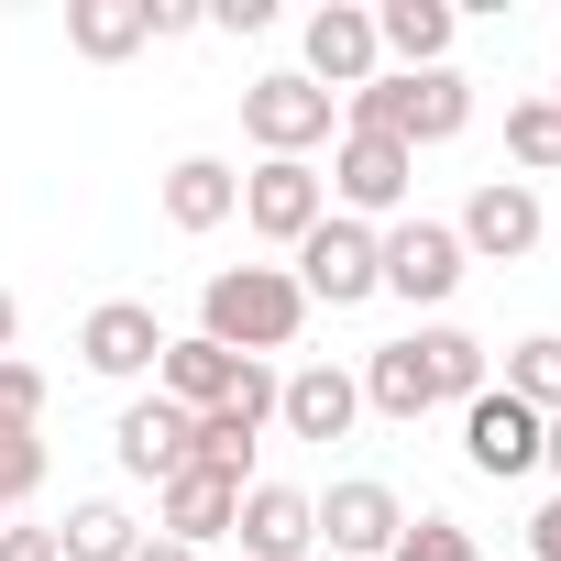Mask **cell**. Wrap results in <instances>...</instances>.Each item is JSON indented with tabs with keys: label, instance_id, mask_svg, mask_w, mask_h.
I'll use <instances>...</instances> for the list:
<instances>
[{
	"label": "cell",
	"instance_id": "cell-1",
	"mask_svg": "<svg viewBox=\"0 0 561 561\" xmlns=\"http://www.w3.org/2000/svg\"><path fill=\"white\" fill-rule=\"evenodd\" d=\"M198 331L253 364V353H287V342L309 331V298H298L287 264H220L209 287H198Z\"/></svg>",
	"mask_w": 561,
	"mask_h": 561
},
{
	"label": "cell",
	"instance_id": "cell-2",
	"mask_svg": "<svg viewBox=\"0 0 561 561\" xmlns=\"http://www.w3.org/2000/svg\"><path fill=\"white\" fill-rule=\"evenodd\" d=\"M462 122H473V78H462V67H419V78L386 67V78H364V89L342 100V133H397L408 154H419V144H451Z\"/></svg>",
	"mask_w": 561,
	"mask_h": 561
},
{
	"label": "cell",
	"instance_id": "cell-3",
	"mask_svg": "<svg viewBox=\"0 0 561 561\" xmlns=\"http://www.w3.org/2000/svg\"><path fill=\"white\" fill-rule=\"evenodd\" d=\"M287 275H298V298L309 309H364V298H386V253H375V220H320L298 253H287Z\"/></svg>",
	"mask_w": 561,
	"mask_h": 561
},
{
	"label": "cell",
	"instance_id": "cell-4",
	"mask_svg": "<svg viewBox=\"0 0 561 561\" xmlns=\"http://www.w3.org/2000/svg\"><path fill=\"white\" fill-rule=\"evenodd\" d=\"M462 264H528L539 253V231H550V209H539V187L528 176H484L473 198H462Z\"/></svg>",
	"mask_w": 561,
	"mask_h": 561
},
{
	"label": "cell",
	"instance_id": "cell-5",
	"mask_svg": "<svg viewBox=\"0 0 561 561\" xmlns=\"http://www.w3.org/2000/svg\"><path fill=\"white\" fill-rule=\"evenodd\" d=\"M320 220H331V187H320V165H298V154H264V165L242 176V231H264L275 253H298Z\"/></svg>",
	"mask_w": 561,
	"mask_h": 561
},
{
	"label": "cell",
	"instance_id": "cell-6",
	"mask_svg": "<svg viewBox=\"0 0 561 561\" xmlns=\"http://www.w3.org/2000/svg\"><path fill=\"white\" fill-rule=\"evenodd\" d=\"M331 111H342V100H331V89H309L298 67H275V78H253V89H242V133H253L264 154H298V165L331 144Z\"/></svg>",
	"mask_w": 561,
	"mask_h": 561
},
{
	"label": "cell",
	"instance_id": "cell-7",
	"mask_svg": "<svg viewBox=\"0 0 561 561\" xmlns=\"http://www.w3.org/2000/svg\"><path fill=\"white\" fill-rule=\"evenodd\" d=\"M320 187L342 198V220H386V209H408L419 154H408L397 133H342V154H331V176H320Z\"/></svg>",
	"mask_w": 561,
	"mask_h": 561
},
{
	"label": "cell",
	"instance_id": "cell-8",
	"mask_svg": "<svg viewBox=\"0 0 561 561\" xmlns=\"http://www.w3.org/2000/svg\"><path fill=\"white\" fill-rule=\"evenodd\" d=\"M275 430V375L264 364H242V386L220 397V408H198L187 419V462H209V473H231L242 484V462H253V440Z\"/></svg>",
	"mask_w": 561,
	"mask_h": 561
},
{
	"label": "cell",
	"instance_id": "cell-9",
	"mask_svg": "<svg viewBox=\"0 0 561 561\" xmlns=\"http://www.w3.org/2000/svg\"><path fill=\"white\" fill-rule=\"evenodd\" d=\"M375 253H386V298H408V309H440L462 287V231L451 220H397V231H375Z\"/></svg>",
	"mask_w": 561,
	"mask_h": 561
},
{
	"label": "cell",
	"instance_id": "cell-10",
	"mask_svg": "<svg viewBox=\"0 0 561 561\" xmlns=\"http://www.w3.org/2000/svg\"><path fill=\"white\" fill-rule=\"evenodd\" d=\"M539 408H517L506 386H484L473 408H462V462L484 473V484H517V473H539Z\"/></svg>",
	"mask_w": 561,
	"mask_h": 561
},
{
	"label": "cell",
	"instance_id": "cell-11",
	"mask_svg": "<svg viewBox=\"0 0 561 561\" xmlns=\"http://www.w3.org/2000/svg\"><path fill=\"white\" fill-rule=\"evenodd\" d=\"M320 506V550H342V561H386L397 550V528H408V506H397V484H375V473H342L331 495H309Z\"/></svg>",
	"mask_w": 561,
	"mask_h": 561
},
{
	"label": "cell",
	"instance_id": "cell-12",
	"mask_svg": "<svg viewBox=\"0 0 561 561\" xmlns=\"http://www.w3.org/2000/svg\"><path fill=\"white\" fill-rule=\"evenodd\" d=\"M309 89H331V100H353L364 78H386V45H375V12L364 0H331V12H309V67H298Z\"/></svg>",
	"mask_w": 561,
	"mask_h": 561
},
{
	"label": "cell",
	"instance_id": "cell-13",
	"mask_svg": "<svg viewBox=\"0 0 561 561\" xmlns=\"http://www.w3.org/2000/svg\"><path fill=\"white\" fill-rule=\"evenodd\" d=\"M154 353H165V320H154L144 298H100V309L78 320V364H89V375H111V386L154 375Z\"/></svg>",
	"mask_w": 561,
	"mask_h": 561
},
{
	"label": "cell",
	"instance_id": "cell-14",
	"mask_svg": "<svg viewBox=\"0 0 561 561\" xmlns=\"http://www.w3.org/2000/svg\"><path fill=\"white\" fill-rule=\"evenodd\" d=\"M231 517H242V484H231V473H209V462H187L176 484H154V539H176V550L231 539Z\"/></svg>",
	"mask_w": 561,
	"mask_h": 561
},
{
	"label": "cell",
	"instance_id": "cell-15",
	"mask_svg": "<svg viewBox=\"0 0 561 561\" xmlns=\"http://www.w3.org/2000/svg\"><path fill=\"white\" fill-rule=\"evenodd\" d=\"M242 561H309L320 550V506L298 484H242V517H231Z\"/></svg>",
	"mask_w": 561,
	"mask_h": 561
},
{
	"label": "cell",
	"instance_id": "cell-16",
	"mask_svg": "<svg viewBox=\"0 0 561 561\" xmlns=\"http://www.w3.org/2000/svg\"><path fill=\"white\" fill-rule=\"evenodd\" d=\"M275 419H287V440H353L364 386L342 364H298V375H275Z\"/></svg>",
	"mask_w": 561,
	"mask_h": 561
},
{
	"label": "cell",
	"instance_id": "cell-17",
	"mask_svg": "<svg viewBox=\"0 0 561 561\" xmlns=\"http://www.w3.org/2000/svg\"><path fill=\"white\" fill-rule=\"evenodd\" d=\"M231 386H242V353H220L209 331H165V353H154V397H165V408L198 419V408H220Z\"/></svg>",
	"mask_w": 561,
	"mask_h": 561
},
{
	"label": "cell",
	"instance_id": "cell-18",
	"mask_svg": "<svg viewBox=\"0 0 561 561\" xmlns=\"http://www.w3.org/2000/svg\"><path fill=\"white\" fill-rule=\"evenodd\" d=\"M111 451H122V473H144V484H176V473H187V408H165V397H133V408H122V430H111Z\"/></svg>",
	"mask_w": 561,
	"mask_h": 561
},
{
	"label": "cell",
	"instance_id": "cell-19",
	"mask_svg": "<svg viewBox=\"0 0 561 561\" xmlns=\"http://www.w3.org/2000/svg\"><path fill=\"white\" fill-rule=\"evenodd\" d=\"M451 34H462V12H451V0H386V12H375V45L397 56V78L451 67Z\"/></svg>",
	"mask_w": 561,
	"mask_h": 561
},
{
	"label": "cell",
	"instance_id": "cell-20",
	"mask_svg": "<svg viewBox=\"0 0 561 561\" xmlns=\"http://www.w3.org/2000/svg\"><path fill=\"white\" fill-rule=\"evenodd\" d=\"M231 209H242V176H231L220 154H176V165H165V220H176V231H220Z\"/></svg>",
	"mask_w": 561,
	"mask_h": 561
},
{
	"label": "cell",
	"instance_id": "cell-21",
	"mask_svg": "<svg viewBox=\"0 0 561 561\" xmlns=\"http://www.w3.org/2000/svg\"><path fill=\"white\" fill-rule=\"evenodd\" d=\"M353 386H364V408H375V419H430V408H440V386H430V353H419V331H408V342H386V353H375V364H364Z\"/></svg>",
	"mask_w": 561,
	"mask_h": 561
},
{
	"label": "cell",
	"instance_id": "cell-22",
	"mask_svg": "<svg viewBox=\"0 0 561 561\" xmlns=\"http://www.w3.org/2000/svg\"><path fill=\"white\" fill-rule=\"evenodd\" d=\"M56 550H67V561H133V550H144V528H133V506H122V495H78V506H67V528H56Z\"/></svg>",
	"mask_w": 561,
	"mask_h": 561
},
{
	"label": "cell",
	"instance_id": "cell-23",
	"mask_svg": "<svg viewBox=\"0 0 561 561\" xmlns=\"http://www.w3.org/2000/svg\"><path fill=\"white\" fill-rule=\"evenodd\" d=\"M67 45H78L89 67H122L133 45H154V34H144V0H67Z\"/></svg>",
	"mask_w": 561,
	"mask_h": 561
},
{
	"label": "cell",
	"instance_id": "cell-24",
	"mask_svg": "<svg viewBox=\"0 0 561 561\" xmlns=\"http://www.w3.org/2000/svg\"><path fill=\"white\" fill-rule=\"evenodd\" d=\"M419 353H430V386H440V408H473V397L495 386V375H484V342H473V331H451V320H440V331H419Z\"/></svg>",
	"mask_w": 561,
	"mask_h": 561
},
{
	"label": "cell",
	"instance_id": "cell-25",
	"mask_svg": "<svg viewBox=\"0 0 561 561\" xmlns=\"http://www.w3.org/2000/svg\"><path fill=\"white\" fill-rule=\"evenodd\" d=\"M506 165L517 176H561V100H506Z\"/></svg>",
	"mask_w": 561,
	"mask_h": 561
},
{
	"label": "cell",
	"instance_id": "cell-26",
	"mask_svg": "<svg viewBox=\"0 0 561 561\" xmlns=\"http://www.w3.org/2000/svg\"><path fill=\"white\" fill-rule=\"evenodd\" d=\"M506 397L539 408V419H561V331H528V342L506 353Z\"/></svg>",
	"mask_w": 561,
	"mask_h": 561
},
{
	"label": "cell",
	"instance_id": "cell-27",
	"mask_svg": "<svg viewBox=\"0 0 561 561\" xmlns=\"http://www.w3.org/2000/svg\"><path fill=\"white\" fill-rule=\"evenodd\" d=\"M386 561H484V550H473V528H462V517H408Z\"/></svg>",
	"mask_w": 561,
	"mask_h": 561
},
{
	"label": "cell",
	"instance_id": "cell-28",
	"mask_svg": "<svg viewBox=\"0 0 561 561\" xmlns=\"http://www.w3.org/2000/svg\"><path fill=\"white\" fill-rule=\"evenodd\" d=\"M45 430V375L12 353V364H0V440H34Z\"/></svg>",
	"mask_w": 561,
	"mask_h": 561
},
{
	"label": "cell",
	"instance_id": "cell-29",
	"mask_svg": "<svg viewBox=\"0 0 561 561\" xmlns=\"http://www.w3.org/2000/svg\"><path fill=\"white\" fill-rule=\"evenodd\" d=\"M0 561H67L56 528H0Z\"/></svg>",
	"mask_w": 561,
	"mask_h": 561
},
{
	"label": "cell",
	"instance_id": "cell-30",
	"mask_svg": "<svg viewBox=\"0 0 561 561\" xmlns=\"http://www.w3.org/2000/svg\"><path fill=\"white\" fill-rule=\"evenodd\" d=\"M528 561H561V495H550V506L528 517Z\"/></svg>",
	"mask_w": 561,
	"mask_h": 561
},
{
	"label": "cell",
	"instance_id": "cell-31",
	"mask_svg": "<svg viewBox=\"0 0 561 561\" xmlns=\"http://www.w3.org/2000/svg\"><path fill=\"white\" fill-rule=\"evenodd\" d=\"M12 342H23V298L0 287V364H12Z\"/></svg>",
	"mask_w": 561,
	"mask_h": 561
},
{
	"label": "cell",
	"instance_id": "cell-32",
	"mask_svg": "<svg viewBox=\"0 0 561 561\" xmlns=\"http://www.w3.org/2000/svg\"><path fill=\"white\" fill-rule=\"evenodd\" d=\"M133 561H198V550H176V539H144V550H133Z\"/></svg>",
	"mask_w": 561,
	"mask_h": 561
},
{
	"label": "cell",
	"instance_id": "cell-33",
	"mask_svg": "<svg viewBox=\"0 0 561 561\" xmlns=\"http://www.w3.org/2000/svg\"><path fill=\"white\" fill-rule=\"evenodd\" d=\"M539 462H550V473H561V419H550V430H539Z\"/></svg>",
	"mask_w": 561,
	"mask_h": 561
},
{
	"label": "cell",
	"instance_id": "cell-34",
	"mask_svg": "<svg viewBox=\"0 0 561 561\" xmlns=\"http://www.w3.org/2000/svg\"><path fill=\"white\" fill-rule=\"evenodd\" d=\"M309 561H342V550H309Z\"/></svg>",
	"mask_w": 561,
	"mask_h": 561
},
{
	"label": "cell",
	"instance_id": "cell-35",
	"mask_svg": "<svg viewBox=\"0 0 561 561\" xmlns=\"http://www.w3.org/2000/svg\"><path fill=\"white\" fill-rule=\"evenodd\" d=\"M550 100H561V89H550Z\"/></svg>",
	"mask_w": 561,
	"mask_h": 561
}]
</instances>
